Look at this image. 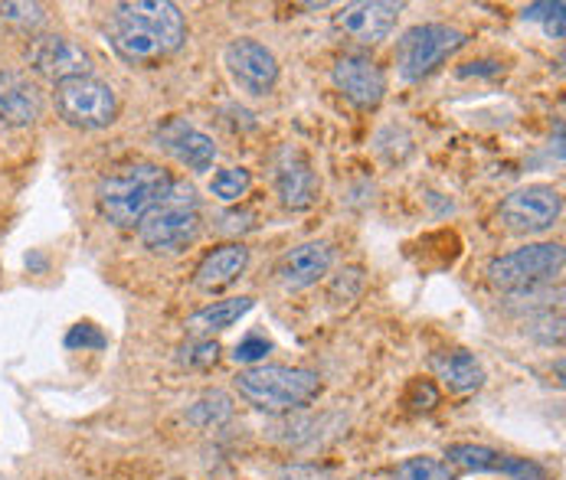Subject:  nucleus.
<instances>
[{
	"mask_svg": "<svg viewBox=\"0 0 566 480\" xmlns=\"http://www.w3.org/2000/svg\"><path fill=\"white\" fill-rule=\"evenodd\" d=\"M108 36L128 63H161L174 56L187 40V23L170 0H135L115 3L108 17Z\"/></svg>",
	"mask_w": 566,
	"mask_h": 480,
	"instance_id": "nucleus-1",
	"label": "nucleus"
},
{
	"mask_svg": "<svg viewBox=\"0 0 566 480\" xmlns=\"http://www.w3.org/2000/svg\"><path fill=\"white\" fill-rule=\"evenodd\" d=\"M174 177L148 160L122 163L98 180V210L118 230H135L170 190Z\"/></svg>",
	"mask_w": 566,
	"mask_h": 480,
	"instance_id": "nucleus-2",
	"label": "nucleus"
},
{
	"mask_svg": "<svg viewBox=\"0 0 566 480\" xmlns=\"http://www.w3.org/2000/svg\"><path fill=\"white\" fill-rule=\"evenodd\" d=\"M237 393L259 412H295L318 399L322 380L312 370L298 366H249L237 376Z\"/></svg>",
	"mask_w": 566,
	"mask_h": 480,
	"instance_id": "nucleus-3",
	"label": "nucleus"
},
{
	"mask_svg": "<svg viewBox=\"0 0 566 480\" xmlns=\"http://www.w3.org/2000/svg\"><path fill=\"white\" fill-rule=\"evenodd\" d=\"M138 236L155 252H184L200 236V200L184 180H174L167 196L138 223Z\"/></svg>",
	"mask_w": 566,
	"mask_h": 480,
	"instance_id": "nucleus-4",
	"label": "nucleus"
},
{
	"mask_svg": "<svg viewBox=\"0 0 566 480\" xmlns=\"http://www.w3.org/2000/svg\"><path fill=\"white\" fill-rule=\"evenodd\" d=\"M564 245L557 242H537L514 248L507 255H497L488 265V278L497 291H527L541 281H551L564 271Z\"/></svg>",
	"mask_w": 566,
	"mask_h": 480,
	"instance_id": "nucleus-5",
	"label": "nucleus"
},
{
	"mask_svg": "<svg viewBox=\"0 0 566 480\" xmlns=\"http://www.w3.org/2000/svg\"><path fill=\"white\" fill-rule=\"evenodd\" d=\"M465 43H469L465 30L449 26V23H419V26L406 30L403 36H400V43H397L400 76L409 82L429 76L436 66H442L446 56H452Z\"/></svg>",
	"mask_w": 566,
	"mask_h": 480,
	"instance_id": "nucleus-6",
	"label": "nucleus"
},
{
	"mask_svg": "<svg viewBox=\"0 0 566 480\" xmlns=\"http://www.w3.org/2000/svg\"><path fill=\"white\" fill-rule=\"evenodd\" d=\"M56 111L73 128L98 131L118 118V98L108 82L95 76H76V79L56 82Z\"/></svg>",
	"mask_w": 566,
	"mask_h": 480,
	"instance_id": "nucleus-7",
	"label": "nucleus"
},
{
	"mask_svg": "<svg viewBox=\"0 0 566 480\" xmlns=\"http://www.w3.org/2000/svg\"><path fill=\"white\" fill-rule=\"evenodd\" d=\"M560 213H564L560 190H554L547 183H534V186H521V190L507 193L497 210V220L514 236H537V233L554 230Z\"/></svg>",
	"mask_w": 566,
	"mask_h": 480,
	"instance_id": "nucleus-8",
	"label": "nucleus"
},
{
	"mask_svg": "<svg viewBox=\"0 0 566 480\" xmlns=\"http://www.w3.org/2000/svg\"><path fill=\"white\" fill-rule=\"evenodd\" d=\"M400 10H403V3L357 0V3H347L334 13V30L357 46H377L394 33Z\"/></svg>",
	"mask_w": 566,
	"mask_h": 480,
	"instance_id": "nucleus-9",
	"label": "nucleus"
},
{
	"mask_svg": "<svg viewBox=\"0 0 566 480\" xmlns=\"http://www.w3.org/2000/svg\"><path fill=\"white\" fill-rule=\"evenodd\" d=\"M27 63L53 82L92 76V56L70 36H33L27 46Z\"/></svg>",
	"mask_w": 566,
	"mask_h": 480,
	"instance_id": "nucleus-10",
	"label": "nucleus"
},
{
	"mask_svg": "<svg viewBox=\"0 0 566 480\" xmlns=\"http://www.w3.org/2000/svg\"><path fill=\"white\" fill-rule=\"evenodd\" d=\"M275 190H279V200L289 206V210H308L318 203V193H322V180H318V170L312 158L302 151V148H282L279 158H275Z\"/></svg>",
	"mask_w": 566,
	"mask_h": 480,
	"instance_id": "nucleus-11",
	"label": "nucleus"
},
{
	"mask_svg": "<svg viewBox=\"0 0 566 480\" xmlns=\"http://www.w3.org/2000/svg\"><path fill=\"white\" fill-rule=\"evenodd\" d=\"M334 85L357 105V108H377L387 95V76L384 70L364 56V53H344L334 63Z\"/></svg>",
	"mask_w": 566,
	"mask_h": 480,
	"instance_id": "nucleus-12",
	"label": "nucleus"
},
{
	"mask_svg": "<svg viewBox=\"0 0 566 480\" xmlns=\"http://www.w3.org/2000/svg\"><path fill=\"white\" fill-rule=\"evenodd\" d=\"M227 70L233 82L249 92V95H265L272 92V85L279 79V63L272 56V50H265L255 40H233L227 46Z\"/></svg>",
	"mask_w": 566,
	"mask_h": 480,
	"instance_id": "nucleus-13",
	"label": "nucleus"
},
{
	"mask_svg": "<svg viewBox=\"0 0 566 480\" xmlns=\"http://www.w3.org/2000/svg\"><path fill=\"white\" fill-rule=\"evenodd\" d=\"M158 145L174 160H180L187 170L203 173L213 167L217 160V145L213 138H207L203 131H197L193 125H187L184 118H167L158 128Z\"/></svg>",
	"mask_w": 566,
	"mask_h": 480,
	"instance_id": "nucleus-14",
	"label": "nucleus"
},
{
	"mask_svg": "<svg viewBox=\"0 0 566 480\" xmlns=\"http://www.w3.org/2000/svg\"><path fill=\"white\" fill-rule=\"evenodd\" d=\"M43 115L40 88L30 76L0 66V125L7 128H33Z\"/></svg>",
	"mask_w": 566,
	"mask_h": 480,
	"instance_id": "nucleus-15",
	"label": "nucleus"
},
{
	"mask_svg": "<svg viewBox=\"0 0 566 480\" xmlns=\"http://www.w3.org/2000/svg\"><path fill=\"white\" fill-rule=\"evenodd\" d=\"M331 268V245L324 242H305L298 248H292L289 255H282L275 275L282 281V288L289 291H302L312 288L315 281H322Z\"/></svg>",
	"mask_w": 566,
	"mask_h": 480,
	"instance_id": "nucleus-16",
	"label": "nucleus"
},
{
	"mask_svg": "<svg viewBox=\"0 0 566 480\" xmlns=\"http://www.w3.org/2000/svg\"><path fill=\"white\" fill-rule=\"evenodd\" d=\"M446 458H449V465L465 468V471H479V474H517L521 480L541 474L534 465H527L521 458H507V455L485 448V445H452L446 451Z\"/></svg>",
	"mask_w": 566,
	"mask_h": 480,
	"instance_id": "nucleus-17",
	"label": "nucleus"
},
{
	"mask_svg": "<svg viewBox=\"0 0 566 480\" xmlns=\"http://www.w3.org/2000/svg\"><path fill=\"white\" fill-rule=\"evenodd\" d=\"M249 265V248L240 242H230V245H220L213 248L200 265H197V275H193V285L200 291H220L227 285H233Z\"/></svg>",
	"mask_w": 566,
	"mask_h": 480,
	"instance_id": "nucleus-18",
	"label": "nucleus"
},
{
	"mask_svg": "<svg viewBox=\"0 0 566 480\" xmlns=\"http://www.w3.org/2000/svg\"><path fill=\"white\" fill-rule=\"evenodd\" d=\"M252 298H230V301H213L210 308L197 311L187 318V333L197 337V340H207L220 330H230L240 318H245L252 311Z\"/></svg>",
	"mask_w": 566,
	"mask_h": 480,
	"instance_id": "nucleus-19",
	"label": "nucleus"
},
{
	"mask_svg": "<svg viewBox=\"0 0 566 480\" xmlns=\"http://www.w3.org/2000/svg\"><path fill=\"white\" fill-rule=\"evenodd\" d=\"M436 373H439V380L452 390V393H475V390H482V383H485V370H482V363L472 356V353H465V350H455V353H446V356H436Z\"/></svg>",
	"mask_w": 566,
	"mask_h": 480,
	"instance_id": "nucleus-20",
	"label": "nucleus"
},
{
	"mask_svg": "<svg viewBox=\"0 0 566 480\" xmlns=\"http://www.w3.org/2000/svg\"><path fill=\"white\" fill-rule=\"evenodd\" d=\"M230 415H233V399H230L227 393H220V390L203 393L200 399L187 408V422H190V425H197V428L223 425V422H230Z\"/></svg>",
	"mask_w": 566,
	"mask_h": 480,
	"instance_id": "nucleus-21",
	"label": "nucleus"
},
{
	"mask_svg": "<svg viewBox=\"0 0 566 480\" xmlns=\"http://www.w3.org/2000/svg\"><path fill=\"white\" fill-rule=\"evenodd\" d=\"M390 480H455V468L439 458H409L390 474Z\"/></svg>",
	"mask_w": 566,
	"mask_h": 480,
	"instance_id": "nucleus-22",
	"label": "nucleus"
},
{
	"mask_svg": "<svg viewBox=\"0 0 566 480\" xmlns=\"http://www.w3.org/2000/svg\"><path fill=\"white\" fill-rule=\"evenodd\" d=\"M249 186H252V173H249L245 167H227V170H220V173L210 180L213 196H220V200H227V203L243 200L245 193H249Z\"/></svg>",
	"mask_w": 566,
	"mask_h": 480,
	"instance_id": "nucleus-23",
	"label": "nucleus"
},
{
	"mask_svg": "<svg viewBox=\"0 0 566 480\" xmlns=\"http://www.w3.org/2000/svg\"><path fill=\"white\" fill-rule=\"evenodd\" d=\"M187 370H207L220 360V346L213 340H197L190 346H180V356H177Z\"/></svg>",
	"mask_w": 566,
	"mask_h": 480,
	"instance_id": "nucleus-24",
	"label": "nucleus"
},
{
	"mask_svg": "<svg viewBox=\"0 0 566 480\" xmlns=\"http://www.w3.org/2000/svg\"><path fill=\"white\" fill-rule=\"evenodd\" d=\"M43 10H46L43 3H0V20L30 30V26H40L43 23V17H46Z\"/></svg>",
	"mask_w": 566,
	"mask_h": 480,
	"instance_id": "nucleus-25",
	"label": "nucleus"
},
{
	"mask_svg": "<svg viewBox=\"0 0 566 480\" xmlns=\"http://www.w3.org/2000/svg\"><path fill=\"white\" fill-rule=\"evenodd\" d=\"M108 340H105V333L95 327V323H76L70 333H66V346L70 350H102Z\"/></svg>",
	"mask_w": 566,
	"mask_h": 480,
	"instance_id": "nucleus-26",
	"label": "nucleus"
},
{
	"mask_svg": "<svg viewBox=\"0 0 566 480\" xmlns=\"http://www.w3.org/2000/svg\"><path fill=\"white\" fill-rule=\"evenodd\" d=\"M269 350H272V343H269L265 337H245L243 343H237L233 360H237V363H259Z\"/></svg>",
	"mask_w": 566,
	"mask_h": 480,
	"instance_id": "nucleus-27",
	"label": "nucleus"
},
{
	"mask_svg": "<svg viewBox=\"0 0 566 480\" xmlns=\"http://www.w3.org/2000/svg\"><path fill=\"white\" fill-rule=\"evenodd\" d=\"M436 402H439L436 386L432 383H422V380H416L412 390H409V396H406V405H412V408H432Z\"/></svg>",
	"mask_w": 566,
	"mask_h": 480,
	"instance_id": "nucleus-28",
	"label": "nucleus"
},
{
	"mask_svg": "<svg viewBox=\"0 0 566 480\" xmlns=\"http://www.w3.org/2000/svg\"><path fill=\"white\" fill-rule=\"evenodd\" d=\"M547 33L554 36V40H564L566 33V7L557 0V3H551V10H547Z\"/></svg>",
	"mask_w": 566,
	"mask_h": 480,
	"instance_id": "nucleus-29",
	"label": "nucleus"
},
{
	"mask_svg": "<svg viewBox=\"0 0 566 480\" xmlns=\"http://www.w3.org/2000/svg\"><path fill=\"white\" fill-rule=\"evenodd\" d=\"M497 73V63H469L462 70V76H494Z\"/></svg>",
	"mask_w": 566,
	"mask_h": 480,
	"instance_id": "nucleus-30",
	"label": "nucleus"
},
{
	"mask_svg": "<svg viewBox=\"0 0 566 480\" xmlns=\"http://www.w3.org/2000/svg\"><path fill=\"white\" fill-rule=\"evenodd\" d=\"M547 10H551V3H534V7H527V10H524V20H541Z\"/></svg>",
	"mask_w": 566,
	"mask_h": 480,
	"instance_id": "nucleus-31",
	"label": "nucleus"
}]
</instances>
